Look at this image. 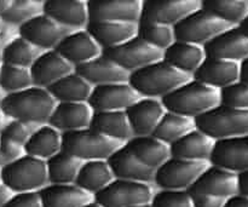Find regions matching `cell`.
Here are the masks:
<instances>
[{"mask_svg": "<svg viewBox=\"0 0 248 207\" xmlns=\"http://www.w3.org/2000/svg\"><path fill=\"white\" fill-rule=\"evenodd\" d=\"M7 121H9V119L4 115V113H2L1 109H0V133L2 132V130H4L5 125L7 124Z\"/></svg>", "mask_w": 248, "mask_h": 207, "instance_id": "11a10c76", "label": "cell"}, {"mask_svg": "<svg viewBox=\"0 0 248 207\" xmlns=\"http://www.w3.org/2000/svg\"><path fill=\"white\" fill-rule=\"evenodd\" d=\"M43 51L27 41L26 39L21 38L17 34L6 44L2 53V62L7 65H15V67L29 68L33 65L36 58L41 55Z\"/></svg>", "mask_w": 248, "mask_h": 207, "instance_id": "74e56055", "label": "cell"}, {"mask_svg": "<svg viewBox=\"0 0 248 207\" xmlns=\"http://www.w3.org/2000/svg\"><path fill=\"white\" fill-rule=\"evenodd\" d=\"M2 184L15 194L39 193L48 186L46 161L24 154L16 161L0 169Z\"/></svg>", "mask_w": 248, "mask_h": 207, "instance_id": "5b68a950", "label": "cell"}, {"mask_svg": "<svg viewBox=\"0 0 248 207\" xmlns=\"http://www.w3.org/2000/svg\"><path fill=\"white\" fill-rule=\"evenodd\" d=\"M114 179L115 178L107 160H93L82 162L74 184L94 198L96 194L108 187Z\"/></svg>", "mask_w": 248, "mask_h": 207, "instance_id": "d6a6232c", "label": "cell"}, {"mask_svg": "<svg viewBox=\"0 0 248 207\" xmlns=\"http://www.w3.org/2000/svg\"><path fill=\"white\" fill-rule=\"evenodd\" d=\"M140 98L128 82L94 86L89 106L93 111H125Z\"/></svg>", "mask_w": 248, "mask_h": 207, "instance_id": "9a60e30c", "label": "cell"}, {"mask_svg": "<svg viewBox=\"0 0 248 207\" xmlns=\"http://www.w3.org/2000/svg\"><path fill=\"white\" fill-rule=\"evenodd\" d=\"M4 207H43L39 193L15 194L14 198Z\"/></svg>", "mask_w": 248, "mask_h": 207, "instance_id": "bcb514c9", "label": "cell"}, {"mask_svg": "<svg viewBox=\"0 0 248 207\" xmlns=\"http://www.w3.org/2000/svg\"><path fill=\"white\" fill-rule=\"evenodd\" d=\"M43 207H82L93 200L75 184H48L39 191Z\"/></svg>", "mask_w": 248, "mask_h": 207, "instance_id": "f546056e", "label": "cell"}, {"mask_svg": "<svg viewBox=\"0 0 248 207\" xmlns=\"http://www.w3.org/2000/svg\"><path fill=\"white\" fill-rule=\"evenodd\" d=\"M206 58L203 46L176 40L162 53V61L174 69L193 77Z\"/></svg>", "mask_w": 248, "mask_h": 207, "instance_id": "83f0119b", "label": "cell"}, {"mask_svg": "<svg viewBox=\"0 0 248 207\" xmlns=\"http://www.w3.org/2000/svg\"><path fill=\"white\" fill-rule=\"evenodd\" d=\"M75 68L64 60L56 50L44 51L33 63L31 72L33 86L48 89L65 75L72 74Z\"/></svg>", "mask_w": 248, "mask_h": 207, "instance_id": "ffe728a7", "label": "cell"}, {"mask_svg": "<svg viewBox=\"0 0 248 207\" xmlns=\"http://www.w3.org/2000/svg\"><path fill=\"white\" fill-rule=\"evenodd\" d=\"M211 165L240 175L248 171V136L216 142Z\"/></svg>", "mask_w": 248, "mask_h": 207, "instance_id": "7402d4cb", "label": "cell"}, {"mask_svg": "<svg viewBox=\"0 0 248 207\" xmlns=\"http://www.w3.org/2000/svg\"><path fill=\"white\" fill-rule=\"evenodd\" d=\"M224 207H248V196L237 194V195L228 199L225 201Z\"/></svg>", "mask_w": 248, "mask_h": 207, "instance_id": "681fc988", "label": "cell"}, {"mask_svg": "<svg viewBox=\"0 0 248 207\" xmlns=\"http://www.w3.org/2000/svg\"><path fill=\"white\" fill-rule=\"evenodd\" d=\"M44 14L70 32L86 29L90 23L85 0H44Z\"/></svg>", "mask_w": 248, "mask_h": 207, "instance_id": "e0dca14e", "label": "cell"}, {"mask_svg": "<svg viewBox=\"0 0 248 207\" xmlns=\"http://www.w3.org/2000/svg\"><path fill=\"white\" fill-rule=\"evenodd\" d=\"M86 31L102 50L116 48L137 36L138 23L126 22H90Z\"/></svg>", "mask_w": 248, "mask_h": 207, "instance_id": "4316f807", "label": "cell"}, {"mask_svg": "<svg viewBox=\"0 0 248 207\" xmlns=\"http://www.w3.org/2000/svg\"><path fill=\"white\" fill-rule=\"evenodd\" d=\"M123 145L90 127L62 133V152L77 158L82 162L108 160Z\"/></svg>", "mask_w": 248, "mask_h": 207, "instance_id": "8992f818", "label": "cell"}, {"mask_svg": "<svg viewBox=\"0 0 248 207\" xmlns=\"http://www.w3.org/2000/svg\"><path fill=\"white\" fill-rule=\"evenodd\" d=\"M44 0H11L9 9L0 15L4 26L18 29L34 17L44 14Z\"/></svg>", "mask_w": 248, "mask_h": 207, "instance_id": "f35d334b", "label": "cell"}, {"mask_svg": "<svg viewBox=\"0 0 248 207\" xmlns=\"http://www.w3.org/2000/svg\"><path fill=\"white\" fill-rule=\"evenodd\" d=\"M55 50L74 68L94 60L103 52L86 29L72 32L65 35Z\"/></svg>", "mask_w": 248, "mask_h": 207, "instance_id": "ac0fdd59", "label": "cell"}, {"mask_svg": "<svg viewBox=\"0 0 248 207\" xmlns=\"http://www.w3.org/2000/svg\"><path fill=\"white\" fill-rule=\"evenodd\" d=\"M82 207H102V206L99 205V204L97 203V201H94V199H93V200H92L91 203L86 204V205H84Z\"/></svg>", "mask_w": 248, "mask_h": 207, "instance_id": "6f0895ef", "label": "cell"}, {"mask_svg": "<svg viewBox=\"0 0 248 207\" xmlns=\"http://www.w3.org/2000/svg\"><path fill=\"white\" fill-rule=\"evenodd\" d=\"M2 184V182H1V176H0V186H1Z\"/></svg>", "mask_w": 248, "mask_h": 207, "instance_id": "6125c7cd", "label": "cell"}, {"mask_svg": "<svg viewBox=\"0 0 248 207\" xmlns=\"http://www.w3.org/2000/svg\"><path fill=\"white\" fill-rule=\"evenodd\" d=\"M194 207H224L225 201L224 199L215 198V196H208V195H194Z\"/></svg>", "mask_w": 248, "mask_h": 207, "instance_id": "7dc6e473", "label": "cell"}, {"mask_svg": "<svg viewBox=\"0 0 248 207\" xmlns=\"http://www.w3.org/2000/svg\"><path fill=\"white\" fill-rule=\"evenodd\" d=\"M133 137L153 135L157 124L166 113L161 99L140 97L125 111Z\"/></svg>", "mask_w": 248, "mask_h": 207, "instance_id": "d6986e66", "label": "cell"}, {"mask_svg": "<svg viewBox=\"0 0 248 207\" xmlns=\"http://www.w3.org/2000/svg\"><path fill=\"white\" fill-rule=\"evenodd\" d=\"M15 193L10 188H7L5 184H1L0 186V207H4L14 198Z\"/></svg>", "mask_w": 248, "mask_h": 207, "instance_id": "f907efd6", "label": "cell"}, {"mask_svg": "<svg viewBox=\"0 0 248 207\" xmlns=\"http://www.w3.org/2000/svg\"><path fill=\"white\" fill-rule=\"evenodd\" d=\"M90 128L121 144L133 137L125 111H93Z\"/></svg>", "mask_w": 248, "mask_h": 207, "instance_id": "4dcf8cb0", "label": "cell"}, {"mask_svg": "<svg viewBox=\"0 0 248 207\" xmlns=\"http://www.w3.org/2000/svg\"><path fill=\"white\" fill-rule=\"evenodd\" d=\"M239 188L241 195L248 196V171L239 175Z\"/></svg>", "mask_w": 248, "mask_h": 207, "instance_id": "816d5d0a", "label": "cell"}, {"mask_svg": "<svg viewBox=\"0 0 248 207\" xmlns=\"http://www.w3.org/2000/svg\"><path fill=\"white\" fill-rule=\"evenodd\" d=\"M206 57L242 63L248 60V36L239 27H232L203 46Z\"/></svg>", "mask_w": 248, "mask_h": 207, "instance_id": "2e32d148", "label": "cell"}, {"mask_svg": "<svg viewBox=\"0 0 248 207\" xmlns=\"http://www.w3.org/2000/svg\"><path fill=\"white\" fill-rule=\"evenodd\" d=\"M135 207H153V205H152V203H150V204H144V205H138Z\"/></svg>", "mask_w": 248, "mask_h": 207, "instance_id": "680465c9", "label": "cell"}, {"mask_svg": "<svg viewBox=\"0 0 248 207\" xmlns=\"http://www.w3.org/2000/svg\"><path fill=\"white\" fill-rule=\"evenodd\" d=\"M4 97V94L1 92V90H0V101H1V98Z\"/></svg>", "mask_w": 248, "mask_h": 207, "instance_id": "91938a15", "label": "cell"}, {"mask_svg": "<svg viewBox=\"0 0 248 207\" xmlns=\"http://www.w3.org/2000/svg\"><path fill=\"white\" fill-rule=\"evenodd\" d=\"M190 79L191 77L160 60L142 69L130 73L128 84L140 97L162 99Z\"/></svg>", "mask_w": 248, "mask_h": 207, "instance_id": "7a4b0ae2", "label": "cell"}, {"mask_svg": "<svg viewBox=\"0 0 248 207\" xmlns=\"http://www.w3.org/2000/svg\"><path fill=\"white\" fill-rule=\"evenodd\" d=\"M93 86L74 72L56 81L48 92L57 103H87Z\"/></svg>", "mask_w": 248, "mask_h": 207, "instance_id": "836d02e7", "label": "cell"}, {"mask_svg": "<svg viewBox=\"0 0 248 207\" xmlns=\"http://www.w3.org/2000/svg\"><path fill=\"white\" fill-rule=\"evenodd\" d=\"M155 191L153 184L114 179L93 199L102 207H135L152 203Z\"/></svg>", "mask_w": 248, "mask_h": 207, "instance_id": "9c48e42d", "label": "cell"}, {"mask_svg": "<svg viewBox=\"0 0 248 207\" xmlns=\"http://www.w3.org/2000/svg\"><path fill=\"white\" fill-rule=\"evenodd\" d=\"M166 111L196 119L220 104V91L190 79L161 99Z\"/></svg>", "mask_w": 248, "mask_h": 207, "instance_id": "3957f363", "label": "cell"}, {"mask_svg": "<svg viewBox=\"0 0 248 207\" xmlns=\"http://www.w3.org/2000/svg\"><path fill=\"white\" fill-rule=\"evenodd\" d=\"M124 145L132 153L136 159L154 171L171 158L170 145L165 144L152 135L132 137Z\"/></svg>", "mask_w": 248, "mask_h": 207, "instance_id": "f1b7e54d", "label": "cell"}, {"mask_svg": "<svg viewBox=\"0 0 248 207\" xmlns=\"http://www.w3.org/2000/svg\"><path fill=\"white\" fill-rule=\"evenodd\" d=\"M57 102L47 89L31 86L23 91L4 95L0 109L9 120H18L34 125H46Z\"/></svg>", "mask_w": 248, "mask_h": 207, "instance_id": "6da1fadb", "label": "cell"}, {"mask_svg": "<svg viewBox=\"0 0 248 207\" xmlns=\"http://www.w3.org/2000/svg\"><path fill=\"white\" fill-rule=\"evenodd\" d=\"M240 80L248 84V60L240 63Z\"/></svg>", "mask_w": 248, "mask_h": 207, "instance_id": "f5cc1de1", "label": "cell"}, {"mask_svg": "<svg viewBox=\"0 0 248 207\" xmlns=\"http://www.w3.org/2000/svg\"><path fill=\"white\" fill-rule=\"evenodd\" d=\"M191 79L220 91L240 81V63L206 57Z\"/></svg>", "mask_w": 248, "mask_h": 207, "instance_id": "44dd1931", "label": "cell"}, {"mask_svg": "<svg viewBox=\"0 0 248 207\" xmlns=\"http://www.w3.org/2000/svg\"><path fill=\"white\" fill-rule=\"evenodd\" d=\"M215 145L216 141L195 128L170 145V149L172 158L188 161L210 162Z\"/></svg>", "mask_w": 248, "mask_h": 207, "instance_id": "484cf974", "label": "cell"}, {"mask_svg": "<svg viewBox=\"0 0 248 207\" xmlns=\"http://www.w3.org/2000/svg\"><path fill=\"white\" fill-rule=\"evenodd\" d=\"M33 86L29 69L2 64L0 68V90L4 95L23 91Z\"/></svg>", "mask_w": 248, "mask_h": 207, "instance_id": "60d3db41", "label": "cell"}, {"mask_svg": "<svg viewBox=\"0 0 248 207\" xmlns=\"http://www.w3.org/2000/svg\"><path fill=\"white\" fill-rule=\"evenodd\" d=\"M210 162L188 161L170 158L155 171L153 186L156 191H189Z\"/></svg>", "mask_w": 248, "mask_h": 207, "instance_id": "ba28073f", "label": "cell"}, {"mask_svg": "<svg viewBox=\"0 0 248 207\" xmlns=\"http://www.w3.org/2000/svg\"><path fill=\"white\" fill-rule=\"evenodd\" d=\"M239 28L241 29V31L244 32V33L246 34V35L248 36V17H247L246 19H245L244 22H242L241 24H240V26H239Z\"/></svg>", "mask_w": 248, "mask_h": 207, "instance_id": "9f6ffc18", "label": "cell"}, {"mask_svg": "<svg viewBox=\"0 0 248 207\" xmlns=\"http://www.w3.org/2000/svg\"><path fill=\"white\" fill-rule=\"evenodd\" d=\"M82 161L61 152L46 161L48 184H74Z\"/></svg>", "mask_w": 248, "mask_h": 207, "instance_id": "d590c367", "label": "cell"}, {"mask_svg": "<svg viewBox=\"0 0 248 207\" xmlns=\"http://www.w3.org/2000/svg\"><path fill=\"white\" fill-rule=\"evenodd\" d=\"M195 128L194 119L166 111L152 136L165 144L171 145Z\"/></svg>", "mask_w": 248, "mask_h": 207, "instance_id": "e575fe53", "label": "cell"}, {"mask_svg": "<svg viewBox=\"0 0 248 207\" xmlns=\"http://www.w3.org/2000/svg\"><path fill=\"white\" fill-rule=\"evenodd\" d=\"M194 120L195 127L216 142L248 136V111L219 104Z\"/></svg>", "mask_w": 248, "mask_h": 207, "instance_id": "277c9868", "label": "cell"}, {"mask_svg": "<svg viewBox=\"0 0 248 207\" xmlns=\"http://www.w3.org/2000/svg\"><path fill=\"white\" fill-rule=\"evenodd\" d=\"M188 191L194 195H208L228 200L240 194L239 175L210 164Z\"/></svg>", "mask_w": 248, "mask_h": 207, "instance_id": "7c38bea8", "label": "cell"}, {"mask_svg": "<svg viewBox=\"0 0 248 207\" xmlns=\"http://www.w3.org/2000/svg\"><path fill=\"white\" fill-rule=\"evenodd\" d=\"M230 28V24L203 9L202 5L173 27L176 40L199 46H205Z\"/></svg>", "mask_w": 248, "mask_h": 207, "instance_id": "52a82bcc", "label": "cell"}, {"mask_svg": "<svg viewBox=\"0 0 248 207\" xmlns=\"http://www.w3.org/2000/svg\"><path fill=\"white\" fill-rule=\"evenodd\" d=\"M38 125L34 124L23 123V121L18 120H9L5 125L4 130L0 133V137L7 138L10 141L18 143V144L23 145L28 142L31 136L33 135L34 131L38 128Z\"/></svg>", "mask_w": 248, "mask_h": 207, "instance_id": "ee69618b", "label": "cell"}, {"mask_svg": "<svg viewBox=\"0 0 248 207\" xmlns=\"http://www.w3.org/2000/svg\"><path fill=\"white\" fill-rule=\"evenodd\" d=\"M75 73L84 78L91 86L128 82V74L114 61L102 53L94 60L75 68Z\"/></svg>", "mask_w": 248, "mask_h": 207, "instance_id": "603a6c76", "label": "cell"}, {"mask_svg": "<svg viewBox=\"0 0 248 207\" xmlns=\"http://www.w3.org/2000/svg\"><path fill=\"white\" fill-rule=\"evenodd\" d=\"M142 0H89L90 22H126L138 23L142 14Z\"/></svg>", "mask_w": 248, "mask_h": 207, "instance_id": "4fadbf2b", "label": "cell"}, {"mask_svg": "<svg viewBox=\"0 0 248 207\" xmlns=\"http://www.w3.org/2000/svg\"><path fill=\"white\" fill-rule=\"evenodd\" d=\"M26 154L23 145L10 141L7 138L0 137V169L5 165L16 161Z\"/></svg>", "mask_w": 248, "mask_h": 207, "instance_id": "f6af8a7d", "label": "cell"}, {"mask_svg": "<svg viewBox=\"0 0 248 207\" xmlns=\"http://www.w3.org/2000/svg\"><path fill=\"white\" fill-rule=\"evenodd\" d=\"M24 152L29 157L47 161L62 152V133L48 124L39 126L24 144Z\"/></svg>", "mask_w": 248, "mask_h": 207, "instance_id": "1f68e13d", "label": "cell"}, {"mask_svg": "<svg viewBox=\"0 0 248 207\" xmlns=\"http://www.w3.org/2000/svg\"><path fill=\"white\" fill-rule=\"evenodd\" d=\"M102 53L130 74L162 60L164 52L150 46L140 36H135L123 45L104 50Z\"/></svg>", "mask_w": 248, "mask_h": 207, "instance_id": "30bf717a", "label": "cell"}, {"mask_svg": "<svg viewBox=\"0 0 248 207\" xmlns=\"http://www.w3.org/2000/svg\"><path fill=\"white\" fill-rule=\"evenodd\" d=\"M202 7L232 27H239L248 17V0H202Z\"/></svg>", "mask_w": 248, "mask_h": 207, "instance_id": "8d00e7d4", "label": "cell"}, {"mask_svg": "<svg viewBox=\"0 0 248 207\" xmlns=\"http://www.w3.org/2000/svg\"><path fill=\"white\" fill-rule=\"evenodd\" d=\"M107 161L110 166L115 179L149 184H153V182H154V170L149 169L145 165H143L140 160L136 159L132 153L125 145L119 148Z\"/></svg>", "mask_w": 248, "mask_h": 207, "instance_id": "d4e9b609", "label": "cell"}, {"mask_svg": "<svg viewBox=\"0 0 248 207\" xmlns=\"http://www.w3.org/2000/svg\"><path fill=\"white\" fill-rule=\"evenodd\" d=\"M93 111L89 103H57L48 125L61 133L74 132L90 127Z\"/></svg>", "mask_w": 248, "mask_h": 207, "instance_id": "cb8c5ba5", "label": "cell"}, {"mask_svg": "<svg viewBox=\"0 0 248 207\" xmlns=\"http://www.w3.org/2000/svg\"><path fill=\"white\" fill-rule=\"evenodd\" d=\"M220 104L239 111H248V84L240 80L220 90Z\"/></svg>", "mask_w": 248, "mask_h": 207, "instance_id": "b9f144b4", "label": "cell"}, {"mask_svg": "<svg viewBox=\"0 0 248 207\" xmlns=\"http://www.w3.org/2000/svg\"><path fill=\"white\" fill-rule=\"evenodd\" d=\"M10 4H11V0H0V15H2L9 9Z\"/></svg>", "mask_w": 248, "mask_h": 207, "instance_id": "db71d44e", "label": "cell"}, {"mask_svg": "<svg viewBox=\"0 0 248 207\" xmlns=\"http://www.w3.org/2000/svg\"><path fill=\"white\" fill-rule=\"evenodd\" d=\"M17 33L44 52L55 50L62 39L72 32L61 27L45 14H41L19 27Z\"/></svg>", "mask_w": 248, "mask_h": 207, "instance_id": "5bb4252c", "label": "cell"}, {"mask_svg": "<svg viewBox=\"0 0 248 207\" xmlns=\"http://www.w3.org/2000/svg\"><path fill=\"white\" fill-rule=\"evenodd\" d=\"M2 27H4V24H2L1 21H0V31H1V29H2Z\"/></svg>", "mask_w": 248, "mask_h": 207, "instance_id": "94428289", "label": "cell"}, {"mask_svg": "<svg viewBox=\"0 0 248 207\" xmlns=\"http://www.w3.org/2000/svg\"><path fill=\"white\" fill-rule=\"evenodd\" d=\"M137 36L162 52L176 41L173 27L145 21L138 22Z\"/></svg>", "mask_w": 248, "mask_h": 207, "instance_id": "ab89813d", "label": "cell"}, {"mask_svg": "<svg viewBox=\"0 0 248 207\" xmlns=\"http://www.w3.org/2000/svg\"><path fill=\"white\" fill-rule=\"evenodd\" d=\"M153 207H194L193 196L188 191H156Z\"/></svg>", "mask_w": 248, "mask_h": 207, "instance_id": "7bdbcfd3", "label": "cell"}, {"mask_svg": "<svg viewBox=\"0 0 248 207\" xmlns=\"http://www.w3.org/2000/svg\"><path fill=\"white\" fill-rule=\"evenodd\" d=\"M17 34H18L17 33V29L9 26H4L1 31H0V68L4 64V62H2V53H4L5 46H6V44L9 43L12 38H15Z\"/></svg>", "mask_w": 248, "mask_h": 207, "instance_id": "c3c4849f", "label": "cell"}, {"mask_svg": "<svg viewBox=\"0 0 248 207\" xmlns=\"http://www.w3.org/2000/svg\"><path fill=\"white\" fill-rule=\"evenodd\" d=\"M201 5V0H145L140 21L174 27Z\"/></svg>", "mask_w": 248, "mask_h": 207, "instance_id": "8fae6325", "label": "cell"}]
</instances>
